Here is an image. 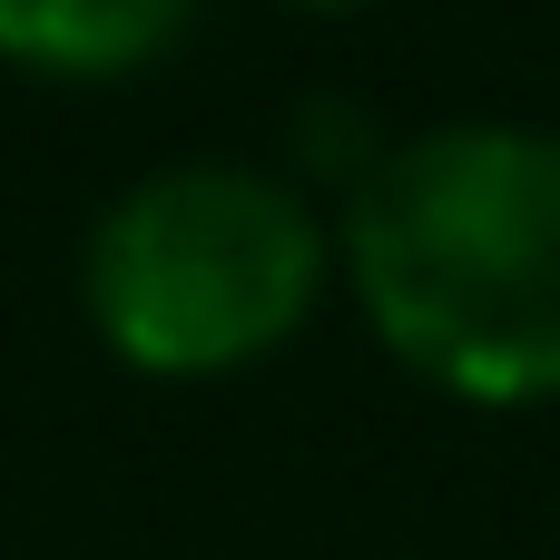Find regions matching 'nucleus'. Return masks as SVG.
I'll return each mask as SVG.
<instances>
[{
    "label": "nucleus",
    "instance_id": "1",
    "mask_svg": "<svg viewBox=\"0 0 560 560\" xmlns=\"http://www.w3.org/2000/svg\"><path fill=\"white\" fill-rule=\"evenodd\" d=\"M345 266L374 335L463 404H560V138L433 128L354 177Z\"/></svg>",
    "mask_w": 560,
    "mask_h": 560
},
{
    "label": "nucleus",
    "instance_id": "2",
    "mask_svg": "<svg viewBox=\"0 0 560 560\" xmlns=\"http://www.w3.org/2000/svg\"><path fill=\"white\" fill-rule=\"evenodd\" d=\"M325 226L256 167H167L89 236V315L138 374H226L305 325Z\"/></svg>",
    "mask_w": 560,
    "mask_h": 560
},
{
    "label": "nucleus",
    "instance_id": "3",
    "mask_svg": "<svg viewBox=\"0 0 560 560\" xmlns=\"http://www.w3.org/2000/svg\"><path fill=\"white\" fill-rule=\"evenodd\" d=\"M187 20H197V0H0V59L108 79V69L158 59Z\"/></svg>",
    "mask_w": 560,
    "mask_h": 560
},
{
    "label": "nucleus",
    "instance_id": "4",
    "mask_svg": "<svg viewBox=\"0 0 560 560\" xmlns=\"http://www.w3.org/2000/svg\"><path fill=\"white\" fill-rule=\"evenodd\" d=\"M305 10H354V0H305Z\"/></svg>",
    "mask_w": 560,
    "mask_h": 560
}]
</instances>
